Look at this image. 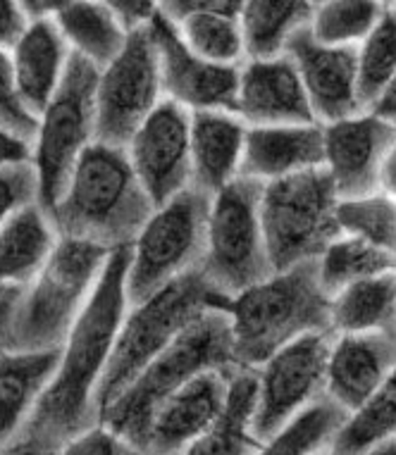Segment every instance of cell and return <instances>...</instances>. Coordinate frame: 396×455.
Returning a JSON list of instances; mask_svg holds the SVG:
<instances>
[{"label":"cell","instance_id":"1","mask_svg":"<svg viewBox=\"0 0 396 455\" xmlns=\"http://www.w3.org/2000/svg\"><path fill=\"white\" fill-rule=\"evenodd\" d=\"M129 248L112 251L98 289L61 348V365L17 441H29L53 455L62 443L98 425L96 394L129 313Z\"/></svg>","mask_w":396,"mask_h":455},{"label":"cell","instance_id":"2","mask_svg":"<svg viewBox=\"0 0 396 455\" xmlns=\"http://www.w3.org/2000/svg\"><path fill=\"white\" fill-rule=\"evenodd\" d=\"M153 212L156 203L136 177L127 150L96 141L77 163L48 217L61 239L117 251L134 243Z\"/></svg>","mask_w":396,"mask_h":455},{"label":"cell","instance_id":"3","mask_svg":"<svg viewBox=\"0 0 396 455\" xmlns=\"http://www.w3.org/2000/svg\"><path fill=\"white\" fill-rule=\"evenodd\" d=\"M332 299L318 276V260L270 275L230 299L234 358L241 370H258L277 351L303 336L329 331Z\"/></svg>","mask_w":396,"mask_h":455},{"label":"cell","instance_id":"4","mask_svg":"<svg viewBox=\"0 0 396 455\" xmlns=\"http://www.w3.org/2000/svg\"><path fill=\"white\" fill-rule=\"evenodd\" d=\"M208 370H241L234 358L230 317L222 306L206 310L167 351L160 353L136 377L134 384L101 412L98 425L146 451L150 422L158 408L177 388Z\"/></svg>","mask_w":396,"mask_h":455},{"label":"cell","instance_id":"5","mask_svg":"<svg viewBox=\"0 0 396 455\" xmlns=\"http://www.w3.org/2000/svg\"><path fill=\"white\" fill-rule=\"evenodd\" d=\"M110 253L84 241H58L36 279L17 299L8 351H61L98 289Z\"/></svg>","mask_w":396,"mask_h":455},{"label":"cell","instance_id":"6","mask_svg":"<svg viewBox=\"0 0 396 455\" xmlns=\"http://www.w3.org/2000/svg\"><path fill=\"white\" fill-rule=\"evenodd\" d=\"M201 269L182 276L163 291L129 307L96 394L98 418L127 391L139 374L201 317L206 310L227 306Z\"/></svg>","mask_w":396,"mask_h":455},{"label":"cell","instance_id":"7","mask_svg":"<svg viewBox=\"0 0 396 455\" xmlns=\"http://www.w3.org/2000/svg\"><path fill=\"white\" fill-rule=\"evenodd\" d=\"M263 184L239 177L210 198L201 272L217 296L234 299L275 275L261 215Z\"/></svg>","mask_w":396,"mask_h":455},{"label":"cell","instance_id":"8","mask_svg":"<svg viewBox=\"0 0 396 455\" xmlns=\"http://www.w3.org/2000/svg\"><path fill=\"white\" fill-rule=\"evenodd\" d=\"M339 203L325 167L263 184V229L275 272L315 262L342 236Z\"/></svg>","mask_w":396,"mask_h":455},{"label":"cell","instance_id":"9","mask_svg":"<svg viewBox=\"0 0 396 455\" xmlns=\"http://www.w3.org/2000/svg\"><path fill=\"white\" fill-rule=\"evenodd\" d=\"M210 196L194 187L158 205L129 246L127 299L139 306L165 286L201 269L206 255Z\"/></svg>","mask_w":396,"mask_h":455},{"label":"cell","instance_id":"10","mask_svg":"<svg viewBox=\"0 0 396 455\" xmlns=\"http://www.w3.org/2000/svg\"><path fill=\"white\" fill-rule=\"evenodd\" d=\"M98 72L91 62L72 55L61 89L38 115L31 164L38 177V205L51 212L77 163L96 143Z\"/></svg>","mask_w":396,"mask_h":455},{"label":"cell","instance_id":"11","mask_svg":"<svg viewBox=\"0 0 396 455\" xmlns=\"http://www.w3.org/2000/svg\"><path fill=\"white\" fill-rule=\"evenodd\" d=\"M335 334L303 336L292 346L277 351L258 370L254 434L265 443L301 412L327 398V363Z\"/></svg>","mask_w":396,"mask_h":455},{"label":"cell","instance_id":"12","mask_svg":"<svg viewBox=\"0 0 396 455\" xmlns=\"http://www.w3.org/2000/svg\"><path fill=\"white\" fill-rule=\"evenodd\" d=\"M163 100L160 62L149 27L129 34L120 55L98 72L96 141L125 148Z\"/></svg>","mask_w":396,"mask_h":455},{"label":"cell","instance_id":"13","mask_svg":"<svg viewBox=\"0 0 396 455\" xmlns=\"http://www.w3.org/2000/svg\"><path fill=\"white\" fill-rule=\"evenodd\" d=\"M125 150L156 208L191 188V112L182 105L163 100Z\"/></svg>","mask_w":396,"mask_h":455},{"label":"cell","instance_id":"14","mask_svg":"<svg viewBox=\"0 0 396 455\" xmlns=\"http://www.w3.org/2000/svg\"><path fill=\"white\" fill-rule=\"evenodd\" d=\"M150 36L160 62L165 100L189 112H237L241 68H222L198 58L160 10L150 24Z\"/></svg>","mask_w":396,"mask_h":455},{"label":"cell","instance_id":"15","mask_svg":"<svg viewBox=\"0 0 396 455\" xmlns=\"http://www.w3.org/2000/svg\"><path fill=\"white\" fill-rule=\"evenodd\" d=\"M396 134L394 124L370 110L342 122L322 124L325 170L339 201H352L382 191V167Z\"/></svg>","mask_w":396,"mask_h":455},{"label":"cell","instance_id":"16","mask_svg":"<svg viewBox=\"0 0 396 455\" xmlns=\"http://www.w3.org/2000/svg\"><path fill=\"white\" fill-rule=\"evenodd\" d=\"M287 55L299 69L318 124H332L366 112L359 91L356 48L322 45L303 29L294 36Z\"/></svg>","mask_w":396,"mask_h":455},{"label":"cell","instance_id":"17","mask_svg":"<svg viewBox=\"0 0 396 455\" xmlns=\"http://www.w3.org/2000/svg\"><path fill=\"white\" fill-rule=\"evenodd\" d=\"M234 372L208 370L177 388L158 412L149 429V455H182L215 425L230 401Z\"/></svg>","mask_w":396,"mask_h":455},{"label":"cell","instance_id":"18","mask_svg":"<svg viewBox=\"0 0 396 455\" xmlns=\"http://www.w3.org/2000/svg\"><path fill=\"white\" fill-rule=\"evenodd\" d=\"M237 115L246 127L315 124L299 69L289 55L241 65Z\"/></svg>","mask_w":396,"mask_h":455},{"label":"cell","instance_id":"19","mask_svg":"<svg viewBox=\"0 0 396 455\" xmlns=\"http://www.w3.org/2000/svg\"><path fill=\"white\" fill-rule=\"evenodd\" d=\"M396 334H335L327 398L352 415L394 374Z\"/></svg>","mask_w":396,"mask_h":455},{"label":"cell","instance_id":"20","mask_svg":"<svg viewBox=\"0 0 396 455\" xmlns=\"http://www.w3.org/2000/svg\"><path fill=\"white\" fill-rule=\"evenodd\" d=\"M239 0H170L160 3L163 12L189 51L222 68H241L246 62L241 34Z\"/></svg>","mask_w":396,"mask_h":455},{"label":"cell","instance_id":"21","mask_svg":"<svg viewBox=\"0 0 396 455\" xmlns=\"http://www.w3.org/2000/svg\"><path fill=\"white\" fill-rule=\"evenodd\" d=\"M325 167L322 124L248 127L241 177L270 184Z\"/></svg>","mask_w":396,"mask_h":455},{"label":"cell","instance_id":"22","mask_svg":"<svg viewBox=\"0 0 396 455\" xmlns=\"http://www.w3.org/2000/svg\"><path fill=\"white\" fill-rule=\"evenodd\" d=\"M248 127L237 112H191V187L213 196L241 177Z\"/></svg>","mask_w":396,"mask_h":455},{"label":"cell","instance_id":"23","mask_svg":"<svg viewBox=\"0 0 396 455\" xmlns=\"http://www.w3.org/2000/svg\"><path fill=\"white\" fill-rule=\"evenodd\" d=\"M58 365L61 351L0 353V451L22 436Z\"/></svg>","mask_w":396,"mask_h":455},{"label":"cell","instance_id":"24","mask_svg":"<svg viewBox=\"0 0 396 455\" xmlns=\"http://www.w3.org/2000/svg\"><path fill=\"white\" fill-rule=\"evenodd\" d=\"M69 60L72 51L53 20L31 22L20 44L10 51L20 93L36 117L61 89Z\"/></svg>","mask_w":396,"mask_h":455},{"label":"cell","instance_id":"25","mask_svg":"<svg viewBox=\"0 0 396 455\" xmlns=\"http://www.w3.org/2000/svg\"><path fill=\"white\" fill-rule=\"evenodd\" d=\"M58 241L61 236L51 217L38 203L22 210L0 232V293H22L36 279Z\"/></svg>","mask_w":396,"mask_h":455},{"label":"cell","instance_id":"26","mask_svg":"<svg viewBox=\"0 0 396 455\" xmlns=\"http://www.w3.org/2000/svg\"><path fill=\"white\" fill-rule=\"evenodd\" d=\"M53 22L65 38L72 55L91 62L93 68H108L127 44L129 34L122 29L108 3L69 0L58 3Z\"/></svg>","mask_w":396,"mask_h":455},{"label":"cell","instance_id":"27","mask_svg":"<svg viewBox=\"0 0 396 455\" xmlns=\"http://www.w3.org/2000/svg\"><path fill=\"white\" fill-rule=\"evenodd\" d=\"M313 10L311 0H246L239 17L246 60L287 55L294 36L311 27Z\"/></svg>","mask_w":396,"mask_h":455},{"label":"cell","instance_id":"28","mask_svg":"<svg viewBox=\"0 0 396 455\" xmlns=\"http://www.w3.org/2000/svg\"><path fill=\"white\" fill-rule=\"evenodd\" d=\"M332 334H396V269L332 296Z\"/></svg>","mask_w":396,"mask_h":455},{"label":"cell","instance_id":"29","mask_svg":"<svg viewBox=\"0 0 396 455\" xmlns=\"http://www.w3.org/2000/svg\"><path fill=\"white\" fill-rule=\"evenodd\" d=\"M258 379L255 370L234 374L227 408L217 422L182 455H258L263 443L254 434V411Z\"/></svg>","mask_w":396,"mask_h":455},{"label":"cell","instance_id":"30","mask_svg":"<svg viewBox=\"0 0 396 455\" xmlns=\"http://www.w3.org/2000/svg\"><path fill=\"white\" fill-rule=\"evenodd\" d=\"M392 269H396L394 255L384 253L366 241L346 236V234L336 236L325 248V253L318 258V276H320L325 291L329 293V299L339 291H344L352 283L384 275Z\"/></svg>","mask_w":396,"mask_h":455},{"label":"cell","instance_id":"31","mask_svg":"<svg viewBox=\"0 0 396 455\" xmlns=\"http://www.w3.org/2000/svg\"><path fill=\"white\" fill-rule=\"evenodd\" d=\"M389 3L375 0H322L315 3L311 36L332 48H359L377 27Z\"/></svg>","mask_w":396,"mask_h":455},{"label":"cell","instance_id":"32","mask_svg":"<svg viewBox=\"0 0 396 455\" xmlns=\"http://www.w3.org/2000/svg\"><path fill=\"white\" fill-rule=\"evenodd\" d=\"M396 436V370L336 432L329 451L335 455H363L370 446Z\"/></svg>","mask_w":396,"mask_h":455},{"label":"cell","instance_id":"33","mask_svg":"<svg viewBox=\"0 0 396 455\" xmlns=\"http://www.w3.org/2000/svg\"><path fill=\"white\" fill-rule=\"evenodd\" d=\"M346 418L349 415L339 405L325 398L270 436L258 455H315L327 451Z\"/></svg>","mask_w":396,"mask_h":455},{"label":"cell","instance_id":"34","mask_svg":"<svg viewBox=\"0 0 396 455\" xmlns=\"http://www.w3.org/2000/svg\"><path fill=\"white\" fill-rule=\"evenodd\" d=\"M339 229L396 258V198L384 191L339 203Z\"/></svg>","mask_w":396,"mask_h":455},{"label":"cell","instance_id":"35","mask_svg":"<svg viewBox=\"0 0 396 455\" xmlns=\"http://www.w3.org/2000/svg\"><path fill=\"white\" fill-rule=\"evenodd\" d=\"M359 55V91L366 110L377 100L384 86L396 76V12L389 3L384 15L368 38L356 48Z\"/></svg>","mask_w":396,"mask_h":455},{"label":"cell","instance_id":"36","mask_svg":"<svg viewBox=\"0 0 396 455\" xmlns=\"http://www.w3.org/2000/svg\"><path fill=\"white\" fill-rule=\"evenodd\" d=\"M0 129L15 136L17 141L34 146L38 132V117L29 105L24 103L17 86L10 52L0 51Z\"/></svg>","mask_w":396,"mask_h":455},{"label":"cell","instance_id":"37","mask_svg":"<svg viewBox=\"0 0 396 455\" xmlns=\"http://www.w3.org/2000/svg\"><path fill=\"white\" fill-rule=\"evenodd\" d=\"M38 203V177L31 160L0 164V232L22 210Z\"/></svg>","mask_w":396,"mask_h":455},{"label":"cell","instance_id":"38","mask_svg":"<svg viewBox=\"0 0 396 455\" xmlns=\"http://www.w3.org/2000/svg\"><path fill=\"white\" fill-rule=\"evenodd\" d=\"M53 455H149L127 439H122L108 427L93 425L86 432L77 434L75 439L62 443Z\"/></svg>","mask_w":396,"mask_h":455},{"label":"cell","instance_id":"39","mask_svg":"<svg viewBox=\"0 0 396 455\" xmlns=\"http://www.w3.org/2000/svg\"><path fill=\"white\" fill-rule=\"evenodd\" d=\"M108 8L115 15L117 24L127 34H136V31L149 29L153 20L158 17L160 3H150V0H112L108 3Z\"/></svg>","mask_w":396,"mask_h":455},{"label":"cell","instance_id":"40","mask_svg":"<svg viewBox=\"0 0 396 455\" xmlns=\"http://www.w3.org/2000/svg\"><path fill=\"white\" fill-rule=\"evenodd\" d=\"M29 17L22 3L0 0V51L10 52L29 29Z\"/></svg>","mask_w":396,"mask_h":455},{"label":"cell","instance_id":"41","mask_svg":"<svg viewBox=\"0 0 396 455\" xmlns=\"http://www.w3.org/2000/svg\"><path fill=\"white\" fill-rule=\"evenodd\" d=\"M368 110L373 112V115H377L380 120L389 122V124H394L396 127V76L384 86V91H382L380 96H377V100H375Z\"/></svg>","mask_w":396,"mask_h":455},{"label":"cell","instance_id":"42","mask_svg":"<svg viewBox=\"0 0 396 455\" xmlns=\"http://www.w3.org/2000/svg\"><path fill=\"white\" fill-rule=\"evenodd\" d=\"M17 299H20V293H0V353L8 351L10 322H12Z\"/></svg>","mask_w":396,"mask_h":455},{"label":"cell","instance_id":"43","mask_svg":"<svg viewBox=\"0 0 396 455\" xmlns=\"http://www.w3.org/2000/svg\"><path fill=\"white\" fill-rule=\"evenodd\" d=\"M382 191L396 198V134L384 157V167H382Z\"/></svg>","mask_w":396,"mask_h":455},{"label":"cell","instance_id":"44","mask_svg":"<svg viewBox=\"0 0 396 455\" xmlns=\"http://www.w3.org/2000/svg\"><path fill=\"white\" fill-rule=\"evenodd\" d=\"M0 455H48V453H44L41 448L29 443V441H15L12 446H8L5 451H0Z\"/></svg>","mask_w":396,"mask_h":455},{"label":"cell","instance_id":"45","mask_svg":"<svg viewBox=\"0 0 396 455\" xmlns=\"http://www.w3.org/2000/svg\"><path fill=\"white\" fill-rule=\"evenodd\" d=\"M363 455H396V436H389V439L375 443Z\"/></svg>","mask_w":396,"mask_h":455},{"label":"cell","instance_id":"46","mask_svg":"<svg viewBox=\"0 0 396 455\" xmlns=\"http://www.w3.org/2000/svg\"><path fill=\"white\" fill-rule=\"evenodd\" d=\"M315 455H335V453H332V451L327 448V451H320V453H315Z\"/></svg>","mask_w":396,"mask_h":455},{"label":"cell","instance_id":"47","mask_svg":"<svg viewBox=\"0 0 396 455\" xmlns=\"http://www.w3.org/2000/svg\"><path fill=\"white\" fill-rule=\"evenodd\" d=\"M394 12H396V3H394Z\"/></svg>","mask_w":396,"mask_h":455}]
</instances>
